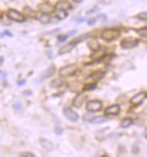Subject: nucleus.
Here are the masks:
<instances>
[{"mask_svg":"<svg viewBox=\"0 0 147 157\" xmlns=\"http://www.w3.org/2000/svg\"><path fill=\"white\" fill-rule=\"evenodd\" d=\"M121 32L117 28H107L101 33V38L106 42H112L120 36Z\"/></svg>","mask_w":147,"mask_h":157,"instance_id":"1","label":"nucleus"},{"mask_svg":"<svg viewBox=\"0 0 147 157\" xmlns=\"http://www.w3.org/2000/svg\"><path fill=\"white\" fill-rule=\"evenodd\" d=\"M77 71H78V66L76 64H69L61 68L59 73L62 78H65L74 75L77 72Z\"/></svg>","mask_w":147,"mask_h":157,"instance_id":"2","label":"nucleus"},{"mask_svg":"<svg viewBox=\"0 0 147 157\" xmlns=\"http://www.w3.org/2000/svg\"><path fill=\"white\" fill-rule=\"evenodd\" d=\"M6 16L10 20L17 23H24L25 21V16L17 9H9L6 13Z\"/></svg>","mask_w":147,"mask_h":157,"instance_id":"3","label":"nucleus"},{"mask_svg":"<svg viewBox=\"0 0 147 157\" xmlns=\"http://www.w3.org/2000/svg\"><path fill=\"white\" fill-rule=\"evenodd\" d=\"M146 98V93L145 92H139L137 94H135L130 99L131 105L134 108L142 105L144 103V101Z\"/></svg>","mask_w":147,"mask_h":157,"instance_id":"4","label":"nucleus"},{"mask_svg":"<svg viewBox=\"0 0 147 157\" xmlns=\"http://www.w3.org/2000/svg\"><path fill=\"white\" fill-rule=\"evenodd\" d=\"M102 107H103V104L100 100H90L86 105V108H87L88 111L92 112V113L100 111L102 109Z\"/></svg>","mask_w":147,"mask_h":157,"instance_id":"5","label":"nucleus"},{"mask_svg":"<svg viewBox=\"0 0 147 157\" xmlns=\"http://www.w3.org/2000/svg\"><path fill=\"white\" fill-rule=\"evenodd\" d=\"M139 44L138 39H134V38H125L121 41L120 45L123 49H133L136 47Z\"/></svg>","mask_w":147,"mask_h":157,"instance_id":"6","label":"nucleus"},{"mask_svg":"<svg viewBox=\"0 0 147 157\" xmlns=\"http://www.w3.org/2000/svg\"><path fill=\"white\" fill-rule=\"evenodd\" d=\"M38 9L42 14H47V15H50L51 13H52L54 11V7L48 2H43V3L39 4Z\"/></svg>","mask_w":147,"mask_h":157,"instance_id":"7","label":"nucleus"},{"mask_svg":"<svg viewBox=\"0 0 147 157\" xmlns=\"http://www.w3.org/2000/svg\"><path fill=\"white\" fill-rule=\"evenodd\" d=\"M63 114H64V116L66 117V118H68L69 120H70V121H72V122H76V121H78L79 118H80L79 115H78L74 110L70 109V108H66V109H63Z\"/></svg>","mask_w":147,"mask_h":157,"instance_id":"8","label":"nucleus"},{"mask_svg":"<svg viewBox=\"0 0 147 157\" xmlns=\"http://www.w3.org/2000/svg\"><path fill=\"white\" fill-rule=\"evenodd\" d=\"M71 5L69 1L67 0H60L56 3V5L53 6L54 7V11L56 10H62V11H66L69 10L70 8Z\"/></svg>","mask_w":147,"mask_h":157,"instance_id":"9","label":"nucleus"},{"mask_svg":"<svg viewBox=\"0 0 147 157\" xmlns=\"http://www.w3.org/2000/svg\"><path fill=\"white\" fill-rule=\"evenodd\" d=\"M120 106L119 105H111L109 107H107L106 110H105V115H107V116H117L119 113H120Z\"/></svg>","mask_w":147,"mask_h":157,"instance_id":"10","label":"nucleus"},{"mask_svg":"<svg viewBox=\"0 0 147 157\" xmlns=\"http://www.w3.org/2000/svg\"><path fill=\"white\" fill-rule=\"evenodd\" d=\"M85 98H86L85 93H79L74 98V99L72 100V105L75 108H81L83 105L84 101H85Z\"/></svg>","mask_w":147,"mask_h":157,"instance_id":"11","label":"nucleus"},{"mask_svg":"<svg viewBox=\"0 0 147 157\" xmlns=\"http://www.w3.org/2000/svg\"><path fill=\"white\" fill-rule=\"evenodd\" d=\"M76 45H77V44H76L73 41L70 42V43L66 44H64L62 47L59 50V54H60V55H63V54H66V53L70 52L73 50V48L75 47Z\"/></svg>","mask_w":147,"mask_h":157,"instance_id":"12","label":"nucleus"},{"mask_svg":"<svg viewBox=\"0 0 147 157\" xmlns=\"http://www.w3.org/2000/svg\"><path fill=\"white\" fill-rule=\"evenodd\" d=\"M40 144L47 151H52L54 149L53 144L46 138H40Z\"/></svg>","mask_w":147,"mask_h":157,"instance_id":"13","label":"nucleus"},{"mask_svg":"<svg viewBox=\"0 0 147 157\" xmlns=\"http://www.w3.org/2000/svg\"><path fill=\"white\" fill-rule=\"evenodd\" d=\"M24 12L25 13L26 16L31 17V18H37V13L30 6H25L24 8Z\"/></svg>","mask_w":147,"mask_h":157,"instance_id":"14","label":"nucleus"},{"mask_svg":"<svg viewBox=\"0 0 147 157\" xmlns=\"http://www.w3.org/2000/svg\"><path fill=\"white\" fill-rule=\"evenodd\" d=\"M107 119L105 117H93L89 120V122L91 124H102L104 122H106Z\"/></svg>","mask_w":147,"mask_h":157,"instance_id":"15","label":"nucleus"},{"mask_svg":"<svg viewBox=\"0 0 147 157\" xmlns=\"http://www.w3.org/2000/svg\"><path fill=\"white\" fill-rule=\"evenodd\" d=\"M39 21L43 24V25H47L51 22V16L47 14H41V16L39 17Z\"/></svg>","mask_w":147,"mask_h":157,"instance_id":"16","label":"nucleus"},{"mask_svg":"<svg viewBox=\"0 0 147 157\" xmlns=\"http://www.w3.org/2000/svg\"><path fill=\"white\" fill-rule=\"evenodd\" d=\"M133 124V119L130 118V117H126V118H124L123 120H122V122H121V124H120V126L122 127V128H127V127H129Z\"/></svg>","mask_w":147,"mask_h":157,"instance_id":"17","label":"nucleus"},{"mask_svg":"<svg viewBox=\"0 0 147 157\" xmlns=\"http://www.w3.org/2000/svg\"><path fill=\"white\" fill-rule=\"evenodd\" d=\"M62 83H63V78H57L51 82V88H59L62 85Z\"/></svg>","mask_w":147,"mask_h":157,"instance_id":"18","label":"nucleus"},{"mask_svg":"<svg viewBox=\"0 0 147 157\" xmlns=\"http://www.w3.org/2000/svg\"><path fill=\"white\" fill-rule=\"evenodd\" d=\"M54 71H55V68L54 67H51L46 71H44V73L42 75V78L44 79V78H50L51 76H52L54 74Z\"/></svg>","mask_w":147,"mask_h":157,"instance_id":"19","label":"nucleus"},{"mask_svg":"<svg viewBox=\"0 0 147 157\" xmlns=\"http://www.w3.org/2000/svg\"><path fill=\"white\" fill-rule=\"evenodd\" d=\"M55 16L57 17L58 20H64L68 16V14L66 11H62V10H56L55 11Z\"/></svg>","mask_w":147,"mask_h":157,"instance_id":"20","label":"nucleus"},{"mask_svg":"<svg viewBox=\"0 0 147 157\" xmlns=\"http://www.w3.org/2000/svg\"><path fill=\"white\" fill-rule=\"evenodd\" d=\"M88 46L90 48L92 51H94V52H98V50H99V44H98L97 41H95V40H93V41H91V42H89V44H88Z\"/></svg>","mask_w":147,"mask_h":157,"instance_id":"21","label":"nucleus"},{"mask_svg":"<svg viewBox=\"0 0 147 157\" xmlns=\"http://www.w3.org/2000/svg\"><path fill=\"white\" fill-rule=\"evenodd\" d=\"M105 76V72L103 71H95L94 73H92L90 75V78L92 79H101Z\"/></svg>","mask_w":147,"mask_h":157,"instance_id":"22","label":"nucleus"},{"mask_svg":"<svg viewBox=\"0 0 147 157\" xmlns=\"http://www.w3.org/2000/svg\"><path fill=\"white\" fill-rule=\"evenodd\" d=\"M96 83H89V84H87L83 87V90L84 91H88V90H92L96 88Z\"/></svg>","mask_w":147,"mask_h":157,"instance_id":"23","label":"nucleus"},{"mask_svg":"<svg viewBox=\"0 0 147 157\" xmlns=\"http://www.w3.org/2000/svg\"><path fill=\"white\" fill-rule=\"evenodd\" d=\"M89 37V33H85V34H82V35H81L80 37H78L75 41H73L76 44H78L79 43H81V42H82V41H84V40H86L87 38Z\"/></svg>","mask_w":147,"mask_h":157,"instance_id":"24","label":"nucleus"},{"mask_svg":"<svg viewBox=\"0 0 147 157\" xmlns=\"http://www.w3.org/2000/svg\"><path fill=\"white\" fill-rule=\"evenodd\" d=\"M136 18L141 20V21H146L147 20V13L146 12H142V13H139L137 16H136Z\"/></svg>","mask_w":147,"mask_h":157,"instance_id":"25","label":"nucleus"},{"mask_svg":"<svg viewBox=\"0 0 147 157\" xmlns=\"http://www.w3.org/2000/svg\"><path fill=\"white\" fill-rule=\"evenodd\" d=\"M136 32L140 34V35H142V36H146L147 35V28L146 27H143V28H140V29H138V30H136Z\"/></svg>","mask_w":147,"mask_h":157,"instance_id":"26","label":"nucleus"},{"mask_svg":"<svg viewBox=\"0 0 147 157\" xmlns=\"http://www.w3.org/2000/svg\"><path fill=\"white\" fill-rule=\"evenodd\" d=\"M67 39H68V35H59L58 36V39H57V41H58V43H64L65 41H67Z\"/></svg>","mask_w":147,"mask_h":157,"instance_id":"27","label":"nucleus"},{"mask_svg":"<svg viewBox=\"0 0 147 157\" xmlns=\"http://www.w3.org/2000/svg\"><path fill=\"white\" fill-rule=\"evenodd\" d=\"M20 156L21 157H36L32 153H29V152H24V153H21L20 154Z\"/></svg>","mask_w":147,"mask_h":157,"instance_id":"28","label":"nucleus"},{"mask_svg":"<svg viewBox=\"0 0 147 157\" xmlns=\"http://www.w3.org/2000/svg\"><path fill=\"white\" fill-rule=\"evenodd\" d=\"M96 23H97V19L95 17H92L88 20V25H89V26H93Z\"/></svg>","mask_w":147,"mask_h":157,"instance_id":"29","label":"nucleus"},{"mask_svg":"<svg viewBox=\"0 0 147 157\" xmlns=\"http://www.w3.org/2000/svg\"><path fill=\"white\" fill-rule=\"evenodd\" d=\"M97 20H101V21H103V22H106L107 20V17L106 15H104V14H100V15H98L97 16V18H96Z\"/></svg>","mask_w":147,"mask_h":157,"instance_id":"30","label":"nucleus"},{"mask_svg":"<svg viewBox=\"0 0 147 157\" xmlns=\"http://www.w3.org/2000/svg\"><path fill=\"white\" fill-rule=\"evenodd\" d=\"M14 109L16 111H22L23 109V107H22V105H21V103H19V102H17L15 105H14Z\"/></svg>","mask_w":147,"mask_h":157,"instance_id":"31","label":"nucleus"},{"mask_svg":"<svg viewBox=\"0 0 147 157\" xmlns=\"http://www.w3.org/2000/svg\"><path fill=\"white\" fill-rule=\"evenodd\" d=\"M98 10H99V8L98 7H97V6H94L92 9H90V10H89L88 12H87V15H89L90 13L92 14V13H95V12H98Z\"/></svg>","mask_w":147,"mask_h":157,"instance_id":"32","label":"nucleus"},{"mask_svg":"<svg viewBox=\"0 0 147 157\" xmlns=\"http://www.w3.org/2000/svg\"><path fill=\"white\" fill-rule=\"evenodd\" d=\"M62 132H63L62 128H61V127H56V128H55V134H56V135L61 136V135L62 134Z\"/></svg>","mask_w":147,"mask_h":157,"instance_id":"33","label":"nucleus"},{"mask_svg":"<svg viewBox=\"0 0 147 157\" xmlns=\"http://www.w3.org/2000/svg\"><path fill=\"white\" fill-rule=\"evenodd\" d=\"M91 115H89V114H86L84 117H83V119L85 120V121H89L90 119H91Z\"/></svg>","mask_w":147,"mask_h":157,"instance_id":"34","label":"nucleus"},{"mask_svg":"<svg viewBox=\"0 0 147 157\" xmlns=\"http://www.w3.org/2000/svg\"><path fill=\"white\" fill-rule=\"evenodd\" d=\"M74 3H77V4H80V3H81V2H83L84 0H72Z\"/></svg>","mask_w":147,"mask_h":157,"instance_id":"35","label":"nucleus"},{"mask_svg":"<svg viewBox=\"0 0 147 157\" xmlns=\"http://www.w3.org/2000/svg\"><path fill=\"white\" fill-rule=\"evenodd\" d=\"M84 20H85V18H80V19H78V20H77V22H78V23H82Z\"/></svg>","mask_w":147,"mask_h":157,"instance_id":"36","label":"nucleus"},{"mask_svg":"<svg viewBox=\"0 0 147 157\" xmlns=\"http://www.w3.org/2000/svg\"><path fill=\"white\" fill-rule=\"evenodd\" d=\"M76 33V31L74 30V31H71L69 33V35H72V34H75Z\"/></svg>","mask_w":147,"mask_h":157,"instance_id":"37","label":"nucleus"},{"mask_svg":"<svg viewBox=\"0 0 147 157\" xmlns=\"http://www.w3.org/2000/svg\"><path fill=\"white\" fill-rule=\"evenodd\" d=\"M98 157H109L108 155H100V156Z\"/></svg>","mask_w":147,"mask_h":157,"instance_id":"38","label":"nucleus"},{"mask_svg":"<svg viewBox=\"0 0 147 157\" xmlns=\"http://www.w3.org/2000/svg\"><path fill=\"white\" fill-rule=\"evenodd\" d=\"M2 62H3V59H2V58L0 57V63H2Z\"/></svg>","mask_w":147,"mask_h":157,"instance_id":"39","label":"nucleus"}]
</instances>
